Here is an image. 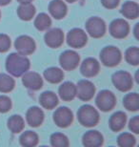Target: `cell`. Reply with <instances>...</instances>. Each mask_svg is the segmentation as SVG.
<instances>
[{
  "instance_id": "7402d4cb",
  "label": "cell",
  "mask_w": 139,
  "mask_h": 147,
  "mask_svg": "<svg viewBox=\"0 0 139 147\" xmlns=\"http://www.w3.org/2000/svg\"><path fill=\"white\" fill-rule=\"evenodd\" d=\"M121 13L129 19H135L139 16V6L136 2L127 1L121 8Z\"/></svg>"
},
{
  "instance_id": "f546056e",
  "label": "cell",
  "mask_w": 139,
  "mask_h": 147,
  "mask_svg": "<svg viewBox=\"0 0 139 147\" xmlns=\"http://www.w3.org/2000/svg\"><path fill=\"white\" fill-rule=\"evenodd\" d=\"M126 61L131 65L139 64V49L137 47H130L125 53Z\"/></svg>"
},
{
  "instance_id": "d4e9b609",
  "label": "cell",
  "mask_w": 139,
  "mask_h": 147,
  "mask_svg": "<svg viewBox=\"0 0 139 147\" xmlns=\"http://www.w3.org/2000/svg\"><path fill=\"white\" fill-rule=\"evenodd\" d=\"M24 119L19 115H13L8 119V127L13 134H18L24 129Z\"/></svg>"
},
{
  "instance_id": "8992f818",
  "label": "cell",
  "mask_w": 139,
  "mask_h": 147,
  "mask_svg": "<svg viewBox=\"0 0 139 147\" xmlns=\"http://www.w3.org/2000/svg\"><path fill=\"white\" fill-rule=\"evenodd\" d=\"M86 29L89 34L93 38L102 37L106 33V24L100 17L93 16L86 22Z\"/></svg>"
},
{
  "instance_id": "ac0fdd59",
  "label": "cell",
  "mask_w": 139,
  "mask_h": 147,
  "mask_svg": "<svg viewBox=\"0 0 139 147\" xmlns=\"http://www.w3.org/2000/svg\"><path fill=\"white\" fill-rule=\"evenodd\" d=\"M67 5L62 0H52L50 2L49 11L55 19H62L67 14Z\"/></svg>"
},
{
  "instance_id": "9c48e42d",
  "label": "cell",
  "mask_w": 139,
  "mask_h": 147,
  "mask_svg": "<svg viewBox=\"0 0 139 147\" xmlns=\"http://www.w3.org/2000/svg\"><path fill=\"white\" fill-rule=\"evenodd\" d=\"M95 93V87L93 83L87 79L80 80L76 85V96L83 101L91 100Z\"/></svg>"
},
{
  "instance_id": "836d02e7",
  "label": "cell",
  "mask_w": 139,
  "mask_h": 147,
  "mask_svg": "<svg viewBox=\"0 0 139 147\" xmlns=\"http://www.w3.org/2000/svg\"><path fill=\"white\" fill-rule=\"evenodd\" d=\"M11 107V101L7 96H0V113H7Z\"/></svg>"
},
{
  "instance_id": "e575fe53",
  "label": "cell",
  "mask_w": 139,
  "mask_h": 147,
  "mask_svg": "<svg viewBox=\"0 0 139 147\" xmlns=\"http://www.w3.org/2000/svg\"><path fill=\"white\" fill-rule=\"evenodd\" d=\"M129 127L134 133L135 134L139 133V117L138 116H135L134 117H132V119L130 120Z\"/></svg>"
},
{
  "instance_id": "74e56055",
  "label": "cell",
  "mask_w": 139,
  "mask_h": 147,
  "mask_svg": "<svg viewBox=\"0 0 139 147\" xmlns=\"http://www.w3.org/2000/svg\"><path fill=\"white\" fill-rule=\"evenodd\" d=\"M20 4H26V3H31L32 0H17Z\"/></svg>"
},
{
  "instance_id": "484cf974",
  "label": "cell",
  "mask_w": 139,
  "mask_h": 147,
  "mask_svg": "<svg viewBox=\"0 0 139 147\" xmlns=\"http://www.w3.org/2000/svg\"><path fill=\"white\" fill-rule=\"evenodd\" d=\"M123 105L129 111H137L139 109V96L137 93H131L125 96Z\"/></svg>"
},
{
  "instance_id": "e0dca14e",
  "label": "cell",
  "mask_w": 139,
  "mask_h": 147,
  "mask_svg": "<svg viewBox=\"0 0 139 147\" xmlns=\"http://www.w3.org/2000/svg\"><path fill=\"white\" fill-rule=\"evenodd\" d=\"M82 142L87 147H98L103 144V136L98 131L91 130L84 134Z\"/></svg>"
},
{
  "instance_id": "52a82bcc",
  "label": "cell",
  "mask_w": 139,
  "mask_h": 147,
  "mask_svg": "<svg viewBox=\"0 0 139 147\" xmlns=\"http://www.w3.org/2000/svg\"><path fill=\"white\" fill-rule=\"evenodd\" d=\"M80 57L76 52L68 50L62 53L60 57H59V63L61 67L66 71H73L78 66Z\"/></svg>"
},
{
  "instance_id": "83f0119b",
  "label": "cell",
  "mask_w": 139,
  "mask_h": 147,
  "mask_svg": "<svg viewBox=\"0 0 139 147\" xmlns=\"http://www.w3.org/2000/svg\"><path fill=\"white\" fill-rule=\"evenodd\" d=\"M15 85L14 79L7 74H0V92L9 93L13 91Z\"/></svg>"
},
{
  "instance_id": "277c9868",
  "label": "cell",
  "mask_w": 139,
  "mask_h": 147,
  "mask_svg": "<svg viewBox=\"0 0 139 147\" xmlns=\"http://www.w3.org/2000/svg\"><path fill=\"white\" fill-rule=\"evenodd\" d=\"M111 80L114 87L121 92H127L131 90L134 84L132 75L126 71H118L111 76Z\"/></svg>"
},
{
  "instance_id": "7a4b0ae2",
  "label": "cell",
  "mask_w": 139,
  "mask_h": 147,
  "mask_svg": "<svg viewBox=\"0 0 139 147\" xmlns=\"http://www.w3.org/2000/svg\"><path fill=\"white\" fill-rule=\"evenodd\" d=\"M77 119L80 124L85 127H93L99 121V113L91 105L86 104L78 109Z\"/></svg>"
},
{
  "instance_id": "2e32d148",
  "label": "cell",
  "mask_w": 139,
  "mask_h": 147,
  "mask_svg": "<svg viewBox=\"0 0 139 147\" xmlns=\"http://www.w3.org/2000/svg\"><path fill=\"white\" fill-rule=\"evenodd\" d=\"M27 122L32 127H38L42 124L44 120V113L39 107L34 106L31 107L26 114Z\"/></svg>"
},
{
  "instance_id": "60d3db41",
  "label": "cell",
  "mask_w": 139,
  "mask_h": 147,
  "mask_svg": "<svg viewBox=\"0 0 139 147\" xmlns=\"http://www.w3.org/2000/svg\"><path fill=\"white\" fill-rule=\"evenodd\" d=\"M0 16H1V13H0Z\"/></svg>"
},
{
  "instance_id": "7c38bea8",
  "label": "cell",
  "mask_w": 139,
  "mask_h": 147,
  "mask_svg": "<svg viewBox=\"0 0 139 147\" xmlns=\"http://www.w3.org/2000/svg\"><path fill=\"white\" fill-rule=\"evenodd\" d=\"M110 33L114 38H118V39L125 38L130 33V26L128 22L122 18L113 20L110 25Z\"/></svg>"
},
{
  "instance_id": "cb8c5ba5",
  "label": "cell",
  "mask_w": 139,
  "mask_h": 147,
  "mask_svg": "<svg viewBox=\"0 0 139 147\" xmlns=\"http://www.w3.org/2000/svg\"><path fill=\"white\" fill-rule=\"evenodd\" d=\"M17 14L20 19L24 21H30L35 14V7L31 3L21 4L17 9Z\"/></svg>"
},
{
  "instance_id": "d6a6232c",
  "label": "cell",
  "mask_w": 139,
  "mask_h": 147,
  "mask_svg": "<svg viewBox=\"0 0 139 147\" xmlns=\"http://www.w3.org/2000/svg\"><path fill=\"white\" fill-rule=\"evenodd\" d=\"M11 48V39L9 36L0 34V53H5Z\"/></svg>"
},
{
  "instance_id": "d6986e66",
  "label": "cell",
  "mask_w": 139,
  "mask_h": 147,
  "mask_svg": "<svg viewBox=\"0 0 139 147\" xmlns=\"http://www.w3.org/2000/svg\"><path fill=\"white\" fill-rule=\"evenodd\" d=\"M127 121V116L124 112L118 111L112 114L110 120H109V124H110V128L111 131L113 132H119L125 127Z\"/></svg>"
},
{
  "instance_id": "1f68e13d",
  "label": "cell",
  "mask_w": 139,
  "mask_h": 147,
  "mask_svg": "<svg viewBox=\"0 0 139 147\" xmlns=\"http://www.w3.org/2000/svg\"><path fill=\"white\" fill-rule=\"evenodd\" d=\"M135 142V138L130 133H122L117 139V144L121 147H132Z\"/></svg>"
},
{
  "instance_id": "8d00e7d4",
  "label": "cell",
  "mask_w": 139,
  "mask_h": 147,
  "mask_svg": "<svg viewBox=\"0 0 139 147\" xmlns=\"http://www.w3.org/2000/svg\"><path fill=\"white\" fill-rule=\"evenodd\" d=\"M11 0H0V6H6L11 3Z\"/></svg>"
},
{
  "instance_id": "44dd1931",
  "label": "cell",
  "mask_w": 139,
  "mask_h": 147,
  "mask_svg": "<svg viewBox=\"0 0 139 147\" xmlns=\"http://www.w3.org/2000/svg\"><path fill=\"white\" fill-rule=\"evenodd\" d=\"M39 102L43 108L47 110H52L58 104V98L52 91H46L40 95Z\"/></svg>"
},
{
  "instance_id": "8fae6325",
  "label": "cell",
  "mask_w": 139,
  "mask_h": 147,
  "mask_svg": "<svg viewBox=\"0 0 139 147\" xmlns=\"http://www.w3.org/2000/svg\"><path fill=\"white\" fill-rule=\"evenodd\" d=\"M14 46L17 52L23 55H32L35 50V42L31 36H20L14 42Z\"/></svg>"
},
{
  "instance_id": "d590c367",
  "label": "cell",
  "mask_w": 139,
  "mask_h": 147,
  "mask_svg": "<svg viewBox=\"0 0 139 147\" xmlns=\"http://www.w3.org/2000/svg\"><path fill=\"white\" fill-rule=\"evenodd\" d=\"M120 0H101L102 5L107 9H114L119 4Z\"/></svg>"
},
{
  "instance_id": "ffe728a7",
  "label": "cell",
  "mask_w": 139,
  "mask_h": 147,
  "mask_svg": "<svg viewBox=\"0 0 139 147\" xmlns=\"http://www.w3.org/2000/svg\"><path fill=\"white\" fill-rule=\"evenodd\" d=\"M60 98L65 101H71L76 96V85L73 82L67 81L60 85L58 89Z\"/></svg>"
},
{
  "instance_id": "30bf717a",
  "label": "cell",
  "mask_w": 139,
  "mask_h": 147,
  "mask_svg": "<svg viewBox=\"0 0 139 147\" xmlns=\"http://www.w3.org/2000/svg\"><path fill=\"white\" fill-rule=\"evenodd\" d=\"M54 120L58 127L66 128L73 120V112L68 107H59L54 114Z\"/></svg>"
},
{
  "instance_id": "603a6c76",
  "label": "cell",
  "mask_w": 139,
  "mask_h": 147,
  "mask_svg": "<svg viewBox=\"0 0 139 147\" xmlns=\"http://www.w3.org/2000/svg\"><path fill=\"white\" fill-rule=\"evenodd\" d=\"M44 78L50 83H59L63 80L64 73L57 67H51V68H48L44 71Z\"/></svg>"
},
{
  "instance_id": "ab89813d",
  "label": "cell",
  "mask_w": 139,
  "mask_h": 147,
  "mask_svg": "<svg viewBox=\"0 0 139 147\" xmlns=\"http://www.w3.org/2000/svg\"><path fill=\"white\" fill-rule=\"evenodd\" d=\"M67 2H69V3H75L76 0H66Z\"/></svg>"
},
{
  "instance_id": "4dcf8cb0",
  "label": "cell",
  "mask_w": 139,
  "mask_h": 147,
  "mask_svg": "<svg viewBox=\"0 0 139 147\" xmlns=\"http://www.w3.org/2000/svg\"><path fill=\"white\" fill-rule=\"evenodd\" d=\"M51 144L54 147L69 146V140L62 133H54L51 136Z\"/></svg>"
},
{
  "instance_id": "ba28073f",
  "label": "cell",
  "mask_w": 139,
  "mask_h": 147,
  "mask_svg": "<svg viewBox=\"0 0 139 147\" xmlns=\"http://www.w3.org/2000/svg\"><path fill=\"white\" fill-rule=\"evenodd\" d=\"M88 40L87 34L82 29L75 28L71 30L68 33L67 36V42L72 48L79 49L86 45Z\"/></svg>"
},
{
  "instance_id": "4316f807",
  "label": "cell",
  "mask_w": 139,
  "mask_h": 147,
  "mask_svg": "<svg viewBox=\"0 0 139 147\" xmlns=\"http://www.w3.org/2000/svg\"><path fill=\"white\" fill-rule=\"evenodd\" d=\"M20 144L27 147H34L38 143V136L35 132L26 131L24 132L19 139Z\"/></svg>"
},
{
  "instance_id": "5b68a950",
  "label": "cell",
  "mask_w": 139,
  "mask_h": 147,
  "mask_svg": "<svg viewBox=\"0 0 139 147\" xmlns=\"http://www.w3.org/2000/svg\"><path fill=\"white\" fill-rule=\"evenodd\" d=\"M95 103L97 107L103 112H109L112 110L116 104V98L114 94L109 90L101 91L96 96Z\"/></svg>"
},
{
  "instance_id": "f35d334b",
  "label": "cell",
  "mask_w": 139,
  "mask_h": 147,
  "mask_svg": "<svg viewBox=\"0 0 139 147\" xmlns=\"http://www.w3.org/2000/svg\"><path fill=\"white\" fill-rule=\"evenodd\" d=\"M138 23H137V24L136 25H135V29H134V36H135V37H136V38H138V36H137V27H138Z\"/></svg>"
},
{
  "instance_id": "4fadbf2b",
  "label": "cell",
  "mask_w": 139,
  "mask_h": 147,
  "mask_svg": "<svg viewBox=\"0 0 139 147\" xmlns=\"http://www.w3.org/2000/svg\"><path fill=\"white\" fill-rule=\"evenodd\" d=\"M22 76V82L24 84V86L27 87L28 89L36 91L42 88L43 80L39 74L35 72H26Z\"/></svg>"
},
{
  "instance_id": "5bb4252c",
  "label": "cell",
  "mask_w": 139,
  "mask_h": 147,
  "mask_svg": "<svg viewBox=\"0 0 139 147\" xmlns=\"http://www.w3.org/2000/svg\"><path fill=\"white\" fill-rule=\"evenodd\" d=\"M45 42L51 48H59L64 42V34L62 30L54 28L48 31L45 34Z\"/></svg>"
},
{
  "instance_id": "3957f363",
  "label": "cell",
  "mask_w": 139,
  "mask_h": 147,
  "mask_svg": "<svg viewBox=\"0 0 139 147\" xmlns=\"http://www.w3.org/2000/svg\"><path fill=\"white\" fill-rule=\"evenodd\" d=\"M101 62L107 67H114L120 63L122 59L120 50L114 46H107L100 53Z\"/></svg>"
},
{
  "instance_id": "9a60e30c",
  "label": "cell",
  "mask_w": 139,
  "mask_h": 147,
  "mask_svg": "<svg viewBox=\"0 0 139 147\" xmlns=\"http://www.w3.org/2000/svg\"><path fill=\"white\" fill-rule=\"evenodd\" d=\"M100 65L99 62L95 58L88 57L82 62L80 71L81 74L86 78H93V76H96L99 72Z\"/></svg>"
},
{
  "instance_id": "6da1fadb",
  "label": "cell",
  "mask_w": 139,
  "mask_h": 147,
  "mask_svg": "<svg viewBox=\"0 0 139 147\" xmlns=\"http://www.w3.org/2000/svg\"><path fill=\"white\" fill-rule=\"evenodd\" d=\"M31 63L29 58L21 54L13 53L7 57L6 60V69L13 76H21L30 69Z\"/></svg>"
},
{
  "instance_id": "f1b7e54d",
  "label": "cell",
  "mask_w": 139,
  "mask_h": 147,
  "mask_svg": "<svg viewBox=\"0 0 139 147\" xmlns=\"http://www.w3.org/2000/svg\"><path fill=\"white\" fill-rule=\"evenodd\" d=\"M52 25V20L50 16L45 13H41L36 16L34 20V26L39 31H46Z\"/></svg>"
}]
</instances>
